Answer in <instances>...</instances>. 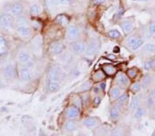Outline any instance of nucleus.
Returning a JSON list of instances; mask_svg holds the SVG:
<instances>
[{
    "instance_id": "obj_1",
    "label": "nucleus",
    "mask_w": 155,
    "mask_h": 136,
    "mask_svg": "<svg viewBox=\"0 0 155 136\" xmlns=\"http://www.w3.org/2000/svg\"><path fill=\"white\" fill-rule=\"evenodd\" d=\"M15 21L13 17L8 13H4L0 16V28L5 31H10L14 28Z\"/></svg>"
},
{
    "instance_id": "obj_2",
    "label": "nucleus",
    "mask_w": 155,
    "mask_h": 136,
    "mask_svg": "<svg viewBox=\"0 0 155 136\" xmlns=\"http://www.w3.org/2000/svg\"><path fill=\"white\" fill-rule=\"evenodd\" d=\"M99 47L100 44L99 41L96 39H92L87 46L86 51L87 54L90 56L94 55V54H96L99 51Z\"/></svg>"
},
{
    "instance_id": "obj_3",
    "label": "nucleus",
    "mask_w": 155,
    "mask_h": 136,
    "mask_svg": "<svg viewBox=\"0 0 155 136\" xmlns=\"http://www.w3.org/2000/svg\"><path fill=\"white\" fill-rule=\"evenodd\" d=\"M62 73L59 68L57 67H52L48 71V78L49 81L59 82L61 79Z\"/></svg>"
},
{
    "instance_id": "obj_4",
    "label": "nucleus",
    "mask_w": 155,
    "mask_h": 136,
    "mask_svg": "<svg viewBox=\"0 0 155 136\" xmlns=\"http://www.w3.org/2000/svg\"><path fill=\"white\" fill-rule=\"evenodd\" d=\"M80 34L79 29L77 26L74 25L70 26L67 30V37L68 39L71 41H74L77 39Z\"/></svg>"
},
{
    "instance_id": "obj_5",
    "label": "nucleus",
    "mask_w": 155,
    "mask_h": 136,
    "mask_svg": "<svg viewBox=\"0 0 155 136\" xmlns=\"http://www.w3.org/2000/svg\"><path fill=\"white\" fill-rule=\"evenodd\" d=\"M24 11V4L20 2H15L11 6V12L14 16H21Z\"/></svg>"
},
{
    "instance_id": "obj_6",
    "label": "nucleus",
    "mask_w": 155,
    "mask_h": 136,
    "mask_svg": "<svg viewBox=\"0 0 155 136\" xmlns=\"http://www.w3.org/2000/svg\"><path fill=\"white\" fill-rule=\"evenodd\" d=\"M19 75L21 80L24 81H28L32 77V72L29 66H24L20 69Z\"/></svg>"
},
{
    "instance_id": "obj_7",
    "label": "nucleus",
    "mask_w": 155,
    "mask_h": 136,
    "mask_svg": "<svg viewBox=\"0 0 155 136\" xmlns=\"http://www.w3.org/2000/svg\"><path fill=\"white\" fill-rule=\"evenodd\" d=\"M86 48L87 46H86V44L81 41L75 42V43L72 44V51L77 54H81L84 53L86 51Z\"/></svg>"
},
{
    "instance_id": "obj_8",
    "label": "nucleus",
    "mask_w": 155,
    "mask_h": 136,
    "mask_svg": "<svg viewBox=\"0 0 155 136\" xmlns=\"http://www.w3.org/2000/svg\"><path fill=\"white\" fill-rule=\"evenodd\" d=\"M116 82L119 85L126 87L129 85L130 81L126 74L120 72L117 74L116 77Z\"/></svg>"
},
{
    "instance_id": "obj_9",
    "label": "nucleus",
    "mask_w": 155,
    "mask_h": 136,
    "mask_svg": "<svg viewBox=\"0 0 155 136\" xmlns=\"http://www.w3.org/2000/svg\"><path fill=\"white\" fill-rule=\"evenodd\" d=\"M4 75L5 77L8 79L13 78L15 76V67L11 64L7 65L4 70Z\"/></svg>"
},
{
    "instance_id": "obj_10",
    "label": "nucleus",
    "mask_w": 155,
    "mask_h": 136,
    "mask_svg": "<svg viewBox=\"0 0 155 136\" xmlns=\"http://www.w3.org/2000/svg\"><path fill=\"white\" fill-rule=\"evenodd\" d=\"M17 59H18V61L20 63L26 64L30 63V61L31 60V56L28 52L21 51L18 54Z\"/></svg>"
},
{
    "instance_id": "obj_11",
    "label": "nucleus",
    "mask_w": 155,
    "mask_h": 136,
    "mask_svg": "<svg viewBox=\"0 0 155 136\" xmlns=\"http://www.w3.org/2000/svg\"><path fill=\"white\" fill-rule=\"evenodd\" d=\"M17 32L20 36L24 38H28L31 34V30L28 26L17 27Z\"/></svg>"
},
{
    "instance_id": "obj_12",
    "label": "nucleus",
    "mask_w": 155,
    "mask_h": 136,
    "mask_svg": "<svg viewBox=\"0 0 155 136\" xmlns=\"http://www.w3.org/2000/svg\"><path fill=\"white\" fill-rule=\"evenodd\" d=\"M64 48L65 47L62 42H57L52 46L51 52L53 54H59L63 52Z\"/></svg>"
},
{
    "instance_id": "obj_13",
    "label": "nucleus",
    "mask_w": 155,
    "mask_h": 136,
    "mask_svg": "<svg viewBox=\"0 0 155 136\" xmlns=\"http://www.w3.org/2000/svg\"><path fill=\"white\" fill-rule=\"evenodd\" d=\"M99 124V120L95 118H87L84 121V125L88 128L95 127Z\"/></svg>"
},
{
    "instance_id": "obj_14",
    "label": "nucleus",
    "mask_w": 155,
    "mask_h": 136,
    "mask_svg": "<svg viewBox=\"0 0 155 136\" xmlns=\"http://www.w3.org/2000/svg\"><path fill=\"white\" fill-rule=\"evenodd\" d=\"M79 111L76 107H71L66 111V115L67 117L71 118V119H74L79 115Z\"/></svg>"
},
{
    "instance_id": "obj_15",
    "label": "nucleus",
    "mask_w": 155,
    "mask_h": 136,
    "mask_svg": "<svg viewBox=\"0 0 155 136\" xmlns=\"http://www.w3.org/2000/svg\"><path fill=\"white\" fill-rule=\"evenodd\" d=\"M8 45L4 37L0 36V56L5 55L8 52Z\"/></svg>"
},
{
    "instance_id": "obj_16",
    "label": "nucleus",
    "mask_w": 155,
    "mask_h": 136,
    "mask_svg": "<svg viewBox=\"0 0 155 136\" xmlns=\"http://www.w3.org/2000/svg\"><path fill=\"white\" fill-rule=\"evenodd\" d=\"M47 88H48V90L50 91V92L54 93L59 90L60 85L59 82L49 81L48 85H47Z\"/></svg>"
},
{
    "instance_id": "obj_17",
    "label": "nucleus",
    "mask_w": 155,
    "mask_h": 136,
    "mask_svg": "<svg viewBox=\"0 0 155 136\" xmlns=\"http://www.w3.org/2000/svg\"><path fill=\"white\" fill-rule=\"evenodd\" d=\"M153 81L152 76L150 74H146L143 78H142V82H141V86L143 88H147L148 87L151 85V83Z\"/></svg>"
},
{
    "instance_id": "obj_18",
    "label": "nucleus",
    "mask_w": 155,
    "mask_h": 136,
    "mask_svg": "<svg viewBox=\"0 0 155 136\" xmlns=\"http://www.w3.org/2000/svg\"><path fill=\"white\" fill-rule=\"evenodd\" d=\"M28 19L27 17L24 16H19L17 17V19L15 20V24L17 27L18 26H28Z\"/></svg>"
},
{
    "instance_id": "obj_19",
    "label": "nucleus",
    "mask_w": 155,
    "mask_h": 136,
    "mask_svg": "<svg viewBox=\"0 0 155 136\" xmlns=\"http://www.w3.org/2000/svg\"><path fill=\"white\" fill-rule=\"evenodd\" d=\"M120 115H121V112H120L119 108H118V107H112L110 111V116L112 120H115L119 119Z\"/></svg>"
},
{
    "instance_id": "obj_20",
    "label": "nucleus",
    "mask_w": 155,
    "mask_h": 136,
    "mask_svg": "<svg viewBox=\"0 0 155 136\" xmlns=\"http://www.w3.org/2000/svg\"><path fill=\"white\" fill-rule=\"evenodd\" d=\"M139 99L137 96H134L132 98L131 102L130 103V109L131 111H135L137 108L139 107Z\"/></svg>"
},
{
    "instance_id": "obj_21",
    "label": "nucleus",
    "mask_w": 155,
    "mask_h": 136,
    "mask_svg": "<svg viewBox=\"0 0 155 136\" xmlns=\"http://www.w3.org/2000/svg\"><path fill=\"white\" fill-rule=\"evenodd\" d=\"M133 28L132 24L129 21H125L121 24V28L123 30L125 33H130Z\"/></svg>"
},
{
    "instance_id": "obj_22",
    "label": "nucleus",
    "mask_w": 155,
    "mask_h": 136,
    "mask_svg": "<svg viewBox=\"0 0 155 136\" xmlns=\"http://www.w3.org/2000/svg\"><path fill=\"white\" fill-rule=\"evenodd\" d=\"M121 90L119 87H114L110 91V96L113 99H117L120 96H121Z\"/></svg>"
},
{
    "instance_id": "obj_23",
    "label": "nucleus",
    "mask_w": 155,
    "mask_h": 136,
    "mask_svg": "<svg viewBox=\"0 0 155 136\" xmlns=\"http://www.w3.org/2000/svg\"><path fill=\"white\" fill-rule=\"evenodd\" d=\"M77 125L74 120H70L66 124V129L68 131H75L77 129Z\"/></svg>"
},
{
    "instance_id": "obj_24",
    "label": "nucleus",
    "mask_w": 155,
    "mask_h": 136,
    "mask_svg": "<svg viewBox=\"0 0 155 136\" xmlns=\"http://www.w3.org/2000/svg\"><path fill=\"white\" fill-rule=\"evenodd\" d=\"M117 99H118V100H117V106L118 107H123L125 104L126 103L127 100H128V94L124 93L122 96H120Z\"/></svg>"
},
{
    "instance_id": "obj_25",
    "label": "nucleus",
    "mask_w": 155,
    "mask_h": 136,
    "mask_svg": "<svg viewBox=\"0 0 155 136\" xmlns=\"http://www.w3.org/2000/svg\"><path fill=\"white\" fill-rule=\"evenodd\" d=\"M40 12H41V8L38 4H33L30 9V12L32 16H37L39 14Z\"/></svg>"
},
{
    "instance_id": "obj_26",
    "label": "nucleus",
    "mask_w": 155,
    "mask_h": 136,
    "mask_svg": "<svg viewBox=\"0 0 155 136\" xmlns=\"http://www.w3.org/2000/svg\"><path fill=\"white\" fill-rule=\"evenodd\" d=\"M143 50L147 54L155 53V45L153 43H147L143 47Z\"/></svg>"
},
{
    "instance_id": "obj_27",
    "label": "nucleus",
    "mask_w": 155,
    "mask_h": 136,
    "mask_svg": "<svg viewBox=\"0 0 155 136\" xmlns=\"http://www.w3.org/2000/svg\"><path fill=\"white\" fill-rule=\"evenodd\" d=\"M145 115V111L143 108L142 107H138L136 109V112L134 113V118L137 119H140Z\"/></svg>"
},
{
    "instance_id": "obj_28",
    "label": "nucleus",
    "mask_w": 155,
    "mask_h": 136,
    "mask_svg": "<svg viewBox=\"0 0 155 136\" xmlns=\"http://www.w3.org/2000/svg\"><path fill=\"white\" fill-rule=\"evenodd\" d=\"M108 35L112 39H118L121 36V34L117 30H112L109 31Z\"/></svg>"
},
{
    "instance_id": "obj_29",
    "label": "nucleus",
    "mask_w": 155,
    "mask_h": 136,
    "mask_svg": "<svg viewBox=\"0 0 155 136\" xmlns=\"http://www.w3.org/2000/svg\"><path fill=\"white\" fill-rule=\"evenodd\" d=\"M104 71L107 74H112L115 72V68L112 65H106L104 66Z\"/></svg>"
},
{
    "instance_id": "obj_30",
    "label": "nucleus",
    "mask_w": 155,
    "mask_h": 136,
    "mask_svg": "<svg viewBox=\"0 0 155 136\" xmlns=\"http://www.w3.org/2000/svg\"><path fill=\"white\" fill-rule=\"evenodd\" d=\"M138 40V39L135 37L134 36H130L128 39H127V44H128V46L132 48V46H133L134 44H135L136 42Z\"/></svg>"
},
{
    "instance_id": "obj_31",
    "label": "nucleus",
    "mask_w": 155,
    "mask_h": 136,
    "mask_svg": "<svg viewBox=\"0 0 155 136\" xmlns=\"http://www.w3.org/2000/svg\"><path fill=\"white\" fill-rule=\"evenodd\" d=\"M143 43H144L143 40H142V39H138L135 43V44L132 46V49H133V50H137V49H138L140 47H141L143 45Z\"/></svg>"
},
{
    "instance_id": "obj_32",
    "label": "nucleus",
    "mask_w": 155,
    "mask_h": 136,
    "mask_svg": "<svg viewBox=\"0 0 155 136\" xmlns=\"http://www.w3.org/2000/svg\"><path fill=\"white\" fill-rule=\"evenodd\" d=\"M104 76H105V74L102 72L101 71H98L94 74L93 78L94 79H95L96 81H99V80H101V79H103L104 78Z\"/></svg>"
},
{
    "instance_id": "obj_33",
    "label": "nucleus",
    "mask_w": 155,
    "mask_h": 136,
    "mask_svg": "<svg viewBox=\"0 0 155 136\" xmlns=\"http://www.w3.org/2000/svg\"><path fill=\"white\" fill-rule=\"evenodd\" d=\"M141 87H142V86H141V84L139 83H135L131 86L130 89H131V90L132 91H134V92H137V91H140V90H141Z\"/></svg>"
},
{
    "instance_id": "obj_34",
    "label": "nucleus",
    "mask_w": 155,
    "mask_h": 136,
    "mask_svg": "<svg viewBox=\"0 0 155 136\" xmlns=\"http://www.w3.org/2000/svg\"><path fill=\"white\" fill-rule=\"evenodd\" d=\"M154 99H153L152 98L151 96H150V97H148L147 98V99H146V105L147 106V107H148L149 108L150 107H152V106L154 105Z\"/></svg>"
},
{
    "instance_id": "obj_35",
    "label": "nucleus",
    "mask_w": 155,
    "mask_h": 136,
    "mask_svg": "<svg viewBox=\"0 0 155 136\" xmlns=\"http://www.w3.org/2000/svg\"><path fill=\"white\" fill-rule=\"evenodd\" d=\"M57 20H58L60 24L64 25L67 22V17L64 15H59V17H57Z\"/></svg>"
},
{
    "instance_id": "obj_36",
    "label": "nucleus",
    "mask_w": 155,
    "mask_h": 136,
    "mask_svg": "<svg viewBox=\"0 0 155 136\" xmlns=\"http://www.w3.org/2000/svg\"><path fill=\"white\" fill-rule=\"evenodd\" d=\"M148 30L151 34H155V21L150 24Z\"/></svg>"
},
{
    "instance_id": "obj_37",
    "label": "nucleus",
    "mask_w": 155,
    "mask_h": 136,
    "mask_svg": "<svg viewBox=\"0 0 155 136\" xmlns=\"http://www.w3.org/2000/svg\"><path fill=\"white\" fill-rule=\"evenodd\" d=\"M112 135H124V132H123V130H121V128H117L116 129L113 130V131L112 133Z\"/></svg>"
},
{
    "instance_id": "obj_38",
    "label": "nucleus",
    "mask_w": 155,
    "mask_h": 136,
    "mask_svg": "<svg viewBox=\"0 0 155 136\" xmlns=\"http://www.w3.org/2000/svg\"><path fill=\"white\" fill-rule=\"evenodd\" d=\"M127 74H128V76H130V78H134L137 76V71L134 69H130L127 71Z\"/></svg>"
},
{
    "instance_id": "obj_39",
    "label": "nucleus",
    "mask_w": 155,
    "mask_h": 136,
    "mask_svg": "<svg viewBox=\"0 0 155 136\" xmlns=\"http://www.w3.org/2000/svg\"><path fill=\"white\" fill-rule=\"evenodd\" d=\"M54 1L60 4H67L71 3L72 0H54Z\"/></svg>"
},
{
    "instance_id": "obj_40",
    "label": "nucleus",
    "mask_w": 155,
    "mask_h": 136,
    "mask_svg": "<svg viewBox=\"0 0 155 136\" xmlns=\"http://www.w3.org/2000/svg\"><path fill=\"white\" fill-rule=\"evenodd\" d=\"M143 68L146 70H150L151 69L150 62V61H146L143 63Z\"/></svg>"
},
{
    "instance_id": "obj_41",
    "label": "nucleus",
    "mask_w": 155,
    "mask_h": 136,
    "mask_svg": "<svg viewBox=\"0 0 155 136\" xmlns=\"http://www.w3.org/2000/svg\"><path fill=\"white\" fill-rule=\"evenodd\" d=\"M91 83H89V82H87L84 84V85H83V86H82V90H89L90 88L91 87Z\"/></svg>"
},
{
    "instance_id": "obj_42",
    "label": "nucleus",
    "mask_w": 155,
    "mask_h": 136,
    "mask_svg": "<svg viewBox=\"0 0 155 136\" xmlns=\"http://www.w3.org/2000/svg\"><path fill=\"white\" fill-rule=\"evenodd\" d=\"M92 1H93V3L94 4L99 5V4H104V2H106V0H92Z\"/></svg>"
},
{
    "instance_id": "obj_43",
    "label": "nucleus",
    "mask_w": 155,
    "mask_h": 136,
    "mask_svg": "<svg viewBox=\"0 0 155 136\" xmlns=\"http://www.w3.org/2000/svg\"><path fill=\"white\" fill-rule=\"evenodd\" d=\"M100 102H101V99H100L99 97H96L94 99V105H98Z\"/></svg>"
},
{
    "instance_id": "obj_44",
    "label": "nucleus",
    "mask_w": 155,
    "mask_h": 136,
    "mask_svg": "<svg viewBox=\"0 0 155 136\" xmlns=\"http://www.w3.org/2000/svg\"><path fill=\"white\" fill-rule=\"evenodd\" d=\"M150 62V65H151V69H153V70H155V59H152V60Z\"/></svg>"
},
{
    "instance_id": "obj_45",
    "label": "nucleus",
    "mask_w": 155,
    "mask_h": 136,
    "mask_svg": "<svg viewBox=\"0 0 155 136\" xmlns=\"http://www.w3.org/2000/svg\"><path fill=\"white\" fill-rule=\"evenodd\" d=\"M150 96L155 100V87L152 89L150 91Z\"/></svg>"
},
{
    "instance_id": "obj_46",
    "label": "nucleus",
    "mask_w": 155,
    "mask_h": 136,
    "mask_svg": "<svg viewBox=\"0 0 155 136\" xmlns=\"http://www.w3.org/2000/svg\"><path fill=\"white\" fill-rule=\"evenodd\" d=\"M137 1H146V0H137Z\"/></svg>"
}]
</instances>
